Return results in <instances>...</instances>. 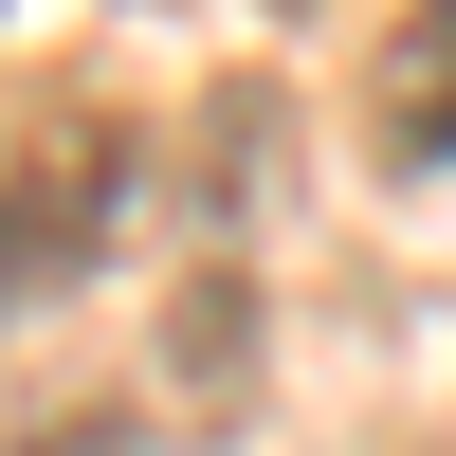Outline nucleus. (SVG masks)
Instances as JSON below:
<instances>
[{
	"instance_id": "2",
	"label": "nucleus",
	"mask_w": 456,
	"mask_h": 456,
	"mask_svg": "<svg viewBox=\"0 0 456 456\" xmlns=\"http://www.w3.org/2000/svg\"><path fill=\"white\" fill-rule=\"evenodd\" d=\"M365 128H384V165H456V0H402V19H384Z\"/></svg>"
},
{
	"instance_id": "1",
	"label": "nucleus",
	"mask_w": 456,
	"mask_h": 456,
	"mask_svg": "<svg viewBox=\"0 0 456 456\" xmlns=\"http://www.w3.org/2000/svg\"><path fill=\"white\" fill-rule=\"evenodd\" d=\"M110 183H128V128L73 110V92H37V110H19V292H73V274H92Z\"/></svg>"
}]
</instances>
